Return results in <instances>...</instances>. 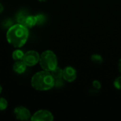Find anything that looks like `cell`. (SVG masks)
<instances>
[{
    "label": "cell",
    "instance_id": "5",
    "mask_svg": "<svg viewBox=\"0 0 121 121\" xmlns=\"http://www.w3.org/2000/svg\"><path fill=\"white\" fill-rule=\"evenodd\" d=\"M54 117L52 113L48 110H39L31 116L32 121H52Z\"/></svg>",
    "mask_w": 121,
    "mask_h": 121
},
{
    "label": "cell",
    "instance_id": "9",
    "mask_svg": "<svg viewBox=\"0 0 121 121\" xmlns=\"http://www.w3.org/2000/svg\"><path fill=\"white\" fill-rule=\"evenodd\" d=\"M36 25H37L36 16H33V15H29L28 14V16H27V18L26 19L24 26L29 29V28H33Z\"/></svg>",
    "mask_w": 121,
    "mask_h": 121
},
{
    "label": "cell",
    "instance_id": "14",
    "mask_svg": "<svg viewBox=\"0 0 121 121\" xmlns=\"http://www.w3.org/2000/svg\"><path fill=\"white\" fill-rule=\"evenodd\" d=\"M8 107V101L6 99L0 97V111H4Z\"/></svg>",
    "mask_w": 121,
    "mask_h": 121
},
{
    "label": "cell",
    "instance_id": "18",
    "mask_svg": "<svg viewBox=\"0 0 121 121\" xmlns=\"http://www.w3.org/2000/svg\"><path fill=\"white\" fill-rule=\"evenodd\" d=\"M3 11H4V6L2 5V4L0 3V13L3 12Z\"/></svg>",
    "mask_w": 121,
    "mask_h": 121
},
{
    "label": "cell",
    "instance_id": "20",
    "mask_svg": "<svg viewBox=\"0 0 121 121\" xmlns=\"http://www.w3.org/2000/svg\"><path fill=\"white\" fill-rule=\"evenodd\" d=\"M39 1H40V2H45V1H46L47 0H38Z\"/></svg>",
    "mask_w": 121,
    "mask_h": 121
},
{
    "label": "cell",
    "instance_id": "12",
    "mask_svg": "<svg viewBox=\"0 0 121 121\" xmlns=\"http://www.w3.org/2000/svg\"><path fill=\"white\" fill-rule=\"evenodd\" d=\"M24 52L21 49H16L13 53H12V58L15 60H23V56H24Z\"/></svg>",
    "mask_w": 121,
    "mask_h": 121
},
{
    "label": "cell",
    "instance_id": "1",
    "mask_svg": "<svg viewBox=\"0 0 121 121\" xmlns=\"http://www.w3.org/2000/svg\"><path fill=\"white\" fill-rule=\"evenodd\" d=\"M28 35V28L25 26L17 23L8 28L6 37L7 42L11 45L16 48H19L26 43Z\"/></svg>",
    "mask_w": 121,
    "mask_h": 121
},
{
    "label": "cell",
    "instance_id": "11",
    "mask_svg": "<svg viewBox=\"0 0 121 121\" xmlns=\"http://www.w3.org/2000/svg\"><path fill=\"white\" fill-rule=\"evenodd\" d=\"M28 16V13L27 12H26L25 11H21L20 12H18L16 15V21L18 23L22 24L24 26L26 19L27 18V16Z\"/></svg>",
    "mask_w": 121,
    "mask_h": 121
},
{
    "label": "cell",
    "instance_id": "8",
    "mask_svg": "<svg viewBox=\"0 0 121 121\" xmlns=\"http://www.w3.org/2000/svg\"><path fill=\"white\" fill-rule=\"evenodd\" d=\"M27 65L23 60H17L13 65V70L16 74H21L26 72Z\"/></svg>",
    "mask_w": 121,
    "mask_h": 121
},
{
    "label": "cell",
    "instance_id": "17",
    "mask_svg": "<svg viewBox=\"0 0 121 121\" xmlns=\"http://www.w3.org/2000/svg\"><path fill=\"white\" fill-rule=\"evenodd\" d=\"M93 86L96 89H99L101 87V84L99 81L96 80V81H94V82H93Z\"/></svg>",
    "mask_w": 121,
    "mask_h": 121
},
{
    "label": "cell",
    "instance_id": "19",
    "mask_svg": "<svg viewBox=\"0 0 121 121\" xmlns=\"http://www.w3.org/2000/svg\"><path fill=\"white\" fill-rule=\"evenodd\" d=\"M118 69H119V71L121 73V59L119 60V62H118Z\"/></svg>",
    "mask_w": 121,
    "mask_h": 121
},
{
    "label": "cell",
    "instance_id": "15",
    "mask_svg": "<svg viewBox=\"0 0 121 121\" xmlns=\"http://www.w3.org/2000/svg\"><path fill=\"white\" fill-rule=\"evenodd\" d=\"M36 20H37V25H41L43 24L45 21V16L43 14H38L35 15Z\"/></svg>",
    "mask_w": 121,
    "mask_h": 121
},
{
    "label": "cell",
    "instance_id": "2",
    "mask_svg": "<svg viewBox=\"0 0 121 121\" xmlns=\"http://www.w3.org/2000/svg\"><path fill=\"white\" fill-rule=\"evenodd\" d=\"M31 86L38 91H48L53 88L55 81L50 72L43 70L36 72L31 78Z\"/></svg>",
    "mask_w": 121,
    "mask_h": 121
},
{
    "label": "cell",
    "instance_id": "21",
    "mask_svg": "<svg viewBox=\"0 0 121 121\" xmlns=\"http://www.w3.org/2000/svg\"><path fill=\"white\" fill-rule=\"evenodd\" d=\"M1 91H2V87H1V84H0V94L1 93Z\"/></svg>",
    "mask_w": 121,
    "mask_h": 121
},
{
    "label": "cell",
    "instance_id": "7",
    "mask_svg": "<svg viewBox=\"0 0 121 121\" xmlns=\"http://www.w3.org/2000/svg\"><path fill=\"white\" fill-rule=\"evenodd\" d=\"M62 78L67 82H72L77 78V71L76 69L70 66L66 67L63 69Z\"/></svg>",
    "mask_w": 121,
    "mask_h": 121
},
{
    "label": "cell",
    "instance_id": "16",
    "mask_svg": "<svg viewBox=\"0 0 121 121\" xmlns=\"http://www.w3.org/2000/svg\"><path fill=\"white\" fill-rule=\"evenodd\" d=\"M113 84H114V86L116 87V89L121 90V76L117 77L115 79V81L113 82Z\"/></svg>",
    "mask_w": 121,
    "mask_h": 121
},
{
    "label": "cell",
    "instance_id": "13",
    "mask_svg": "<svg viewBox=\"0 0 121 121\" xmlns=\"http://www.w3.org/2000/svg\"><path fill=\"white\" fill-rule=\"evenodd\" d=\"M91 60L93 62L96 63V64H98V65H100L103 62V58L101 55H98V54H94L91 56Z\"/></svg>",
    "mask_w": 121,
    "mask_h": 121
},
{
    "label": "cell",
    "instance_id": "3",
    "mask_svg": "<svg viewBox=\"0 0 121 121\" xmlns=\"http://www.w3.org/2000/svg\"><path fill=\"white\" fill-rule=\"evenodd\" d=\"M39 63L43 70L51 72L57 67V57L52 50H45L40 55Z\"/></svg>",
    "mask_w": 121,
    "mask_h": 121
},
{
    "label": "cell",
    "instance_id": "4",
    "mask_svg": "<svg viewBox=\"0 0 121 121\" xmlns=\"http://www.w3.org/2000/svg\"><path fill=\"white\" fill-rule=\"evenodd\" d=\"M39 53L35 50H29L24 54L23 61L26 63L27 67H33L37 65L40 60Z\"/></svg>",
    "mask_w": 121,
    "mask_h": 121
},
{
    "label": "cell",
    "instance_id": "6",
    "mask_svg": "<svg viewBox=\"0 0 121 121\" xmlns=\"http://www.w3.org/2000/svg\"><path fill=\"white\" fill-rule=\"evenodd\" d=\"M13 113L16 119L21 121H28L31 118V113L30 111L25 106H17L13 110Z\"/></svg>",
    "mask_w": 121,
    "mask_h": 121
},
{
    "label": "cell",
    "instance_id": "10",
    "mask_svg": "<svg viewBox=\"0 0 121 121\" xmlns=\"http://www.w3.org/2000/svg\"><path fill=\"white\" fill-rule=\"evenodd\" d=\"M51 74L52 75L54 79L55 82L60 81L62 79V75H63V69H62L61 68L57 67H55L53 70H52L50 72Z\"/></svg>",
    "mask_w": 121,
    "mask_h": 121
}]
</instances>
